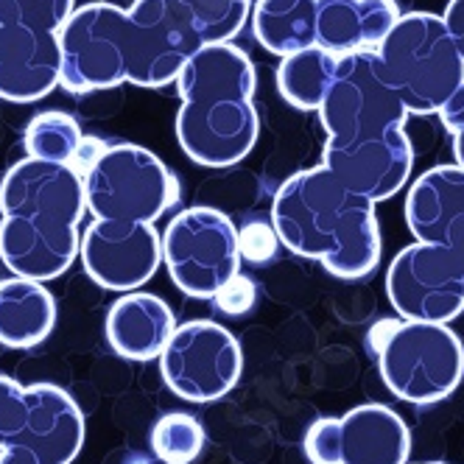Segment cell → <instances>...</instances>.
<instances>
[{"mask_svg": "<svg viewBox=\"0 0 464 464\" xmlns=\"http://www.w3.org/2000/svg\"><path fill=\"white\" fill-rule=\"evenodd\" d=\"M397 20V0H319L316 45L336 56L378 51Z\"/></svg>", "mask_w": 464, "mask_h": 464, "instance_id": "cell-18", "label": "cell"}, {"mask_svg": "<svg viewBox=\"0 0 464 464\" xmlns=\"http://www.w3.org/2000/svg\"><path fill=\"white\" fill-rule=\"evenodd\" d=\"M59 34L28 25H0V98L4 102H40L59 87Z\"/></svg>", "mask_w": 464, "mask_h": 464, "instance_id": "cell-15", "label": "cell"}, {"mask_svg": "<svg viewBox=\"0 0 464 464\" xmlns=\"http://www.w3.org/2000/svg\"><path fill=\"white\" fill-rule=\"evenodd\" d=\"M442 17H445V25L450 31V37H453L461 59H464V0H450Z\"/></svg>", "mask_w": 464, "mask_h": 464, "instance_id": "cell-29", "label": "cell"}, {"mask_svg": "<svg viewBox=\"0 0 464 464\" xmlns=\"http://www.w3.org/2000/svg\"><path fill=\"white\" fill-rule=\"evenodd\" d=\"M378 370L397 401L434 406L464 378V344L440 322H394L378 350Z\"/></svg>", "mask_w": 464, "mask_h": 464, "instance_id": "cell-7", "label": "cell"}, {"mask_svg": "<svg viewBox=\"0 0 464 464\" xmlns=\"http://www.w3.org/2000/svg\"><path fill=\"white\" fill-rule=\"evenodd\" d=\"M107 342L129 361H154L174 336L177 319L171 305L157 294L129 291L107 314Z\"/></svg>", "mask_w": 464, "mask_h": 464, "instance_id": "cell-17", "label": "cell"}, {"mask_svg": "<svg viewBox=\"0 0 464 464\" xmlns=\"http://www.w3.org/2000/svg\"><path fill=\"white\" fill-rule=\"evenodd\" d=\"M76 12V0H0V25H28L59 34Z\"/></svg>", "mask_w": 464, "mask_h": 464, "instance_id": "cell-25", "label": "cell"}, {"mask_svg": "<svg viewBox=\"0 0 464 464\" xmlns=\"http://www.w3.org/2000/svg\"><path fill=\"white\" fill-rule=\"evenodd\" d=\"M56 324L53 294L28 277L0 280V344L28 350L51 336Z\"/></svg>", "mask_w": 464, "mask_h": 464, "instance_id": "cell-19", "label": "cell"}, {"mask_svg": "<svg viewBox=\"0 0 464 464\" xmlns=\"http://www.w3.org/2000/svg\"><path fill=\"white\" fill-rule=\"evenodd\" d=\"M319 0H255V40L280 59L316 45Z\"/></svg>", "mask_w": 464, "mask_h": 464, "instance_id": "cell-20", "label": "cell"}, {"mask_svg": "<svg viewBox=\"0 0 464 464\" xmlns=\"http://www.w3.org/2000/svg\"><path fill=\"white\" fill-rule=\"evenodd\" d=\"M84 414L56 383L23 386L0 375V450L28 448L51 464H71L84 448Z\"/></svg>", "mask_w": 464, "mask_h": 464, "instance_id": "cell-10", "label": "cell"}, {"mask_svg": "<svg viewBox=\"0 0 464 464\" xmlns=\"http://www.w3.org/2000/svg\"><path fill=\"white\" fill-rule=\"evenodd\" d=\"M82 143H84V135H82L79 121L59 110L34 115L23 131L25 154L37 160H48V162L73 165Z\"/></svg>", "mask_w": 464, "mask_h": 464, "instance_id": "cell-22", "label": "cell"}, {"mask_svg": "<svg viewBox=\"0 0 464 464\" xmlns=\"http://www.w3.org/2000/svg\"><path fill=\"white\" fill-rule=\"evenodd\" d=\"M213 303L227 316H246L257 303V288L246 275H236L213 296Z\"/></svg>", "mask_w": 464, "mask_h": 464, "instance_id": "cell-27", "label": "cell"}, {"mask_svg": "<svg viewBox=\"0 0 464 464\" xmlns=\"http://www.w3.org/2000/svg\"><path fill=\"white\" fill-rule=\"evenodd\" d=\"M406 224L422 244H437L464 263V169L437 165L406 196Z\"/></svg>", "mask_w": 464, "mask_h": 464, "instance_id": "cell-16", "label": "cell"}, {"mask_svg": "<svg viewBox=\"0 0 464 464\" xmlns=\"http://www.w3.org/2000/svg\"><path fill=\"white\" fill-rule=\"evenodd\" d=\"M339 59L342 56L330 53L322 45H311L283 56L277 68V90L283 102L294 110L319 112L330 84L336 79Z\"/></svg>", "mask_w": 464, "mask_h": 464, "instance_id": "cell-21", "label": "cell"}, {"mask_svg": "<svg viewBox=\"0 0 464 464\" xmlns=\"http://www.w3.org/2000/svg\"><path fill=\"white\" fill-rule=\"evenodd\" d=\"M272 224L288 252L319 260L339 280H361L381 263L375 202L353 193L327 165L296 171L280 185Z\"/></svg>", "mask_w": 464, "mask_h": 464, "instance_id": "cell-4", "label": "cell"}, {"mask_svg": "<svg viewBox=\"0 0 464 464\" xmlns=\"http://www.w3.org/2000/svg\"><path fill=\"white\" fill-rule=\"evenodd\" d=\"M417 464H448V461H417Z\"/></svg>", "mask_w": 464, "mask_h": 464, "instance_id": "cell-31", "label": "cell"}, {"mask_svg": "<svg viewBox=\"0 0 464 464\" xmlns=\"http://www.w3.org/2000/svg\"><path fill=\"white\" fill-rule=\"evenodd\" d=\"M386 294L406 322L448 324L464 311V263L437 244H411L394 255Z\"/></svg>", "mask_w": 464, "mask_h": 464, "instance_id": "cell-13", "label": "cell"}, {"mask_svg": "<svg viewBox=\"0 0 464 464\" xmlns=\"http://www.w3.org/2000/svg\"><path fill=\"white\" fill-rule=\"evenodd\" d=\"M84 177L64 162L25 157L0 182V260L28 280H56L82 255Z\"/></svg>", "mask_w": 464, "mask_h": 464, "instance_id": "cell-3", "label": "cell"}, {"mask_svg": "<svg viewBox=\"0 0 464 464\" xmlns=\"http://www.w3.org/2000/svg\"><path fill=\"white\" fill-rule=\"evenodd\" d=\"M241 260L238 227L216 208H188L162 232V263L169 277L193 300H213L241 275Z\"/></svg>", "mask_w": 464, "mask_h": 464, "instance_id": "cell-9", "label": "cell"}, {"mask_svg": "<svg viewBox=\"0 0 464 464\" xmlns=\"http://www.w3.org/2000/svg\"><path fill=\"white\" fill-rule=\"evenodd\" d=\"M157 361L165 386L188 403L218 401L236 389L244 372L238 339L210 319L179 324Z\"/></svg>", "mask_w": 464, "mask_h": 464, "instance_id": "cell-11", "label": "cell"}, {"mask_svg": "<svg viewBox=\"0 0 464 464\" xmlns=\"http://www.w3.org/2000/svg\"><path fill=\"white\" fill-rule=\"evenodd\" d=\"M238 238H241V255L252 263L272 260L280 246V236H277L275 224H263V221H252V224L241 227Z\"/></svg>", "mask_w": 464, "mask_h": 464, "instance_id": "cell-26", "label": "cell"}, {"mask_svg": "<svg viewBox=\"0 0 464 464\" xmlns=\"http://www.w3.org/2000/svg\"><path fill=\"white\" fill-rule=\"evenodd\" d=\"M179 12L205 45L232 43L249 17V0H165Z\"/></svg>", "mask_w": 464, "mask_h": 464, "instance_id": "cell-23", "label": "cell"}, {"mask_svg": "<svg viewBox=\"0 0 464 464\" xmlns=\"http://www.w3.org/2000/svg\"><path fill=\"white\" fill-rule=\"evenodd\" d=\"M162 263V238L146 221L95 218L82 236V266L107 291H140Z\"/></svg>", "mask_w": 464, "mask_h": 464, "instance_id": "cell-14", "label": "cell"}, {"mask_svg": "<svg viewBox=\"0 0 464 464\" xmlns=\"http://www.w3.org/2000/svg\"><path fill=\"white\" fill-rule=\"evenodd\" d=\"M84 196L95 218L154 224L179 202V179L154 151L115 143L84 174Z\"/></svg>", "mask_w": 464, "mask_h": 464, "instance_id": "cell-8", "label": "cell"}, {"mask_svg": "<svg viewBox=\"0 0 464 464\" xmlns=\"http://www.w3.org/2000/svg\"><path fill=\"white\" fill-rule=\"evenodd\" d=\"M445 129L450 131V143H453V157L456 165L464 169V84L459 87V92L445 104V110L440 112Z\"/></svg>", "mask_w": 464, "mask_h": 464, "instance_id": "cell-28", "label": "cell"}, {"mask_svg": "<svg viewBox=\"0 0 464 464\" xmlns=\"http://www.w3.org/2000/svg\"><path fill=\"white\" fill-rule=\"evenodd\" d=\"M255 87L252 59L232 43L202 45L188 59L177 79V140L196 165L229 169L249 157L260 138Z\"/></svg>", "mask_w": 464, "mask_h": 464, "instance_id": "cell-5", "label": "cell"}, {"mask_svg": "<svg viewBox=\"0 0 464 464\" xmlns=\"http://www.w3.org/2000/svg\"><path fill=\"white\" fill-rule=\"evenodd\" d=\"M0 464H51V461L45 456H40L37 450L6 448V450H0Z\"/></svg>", "mask_w": 464, "mask_h": 464, "instance_id": "cell-30", "label": "cell"}, {"mask_svg": "<svg viewBox=\"0 0 464 464\" xmlns=\"http://www.w3.org/2000/svg\"><path fill=\"white\" fill-rule=\"evenodd\" d=\"M378 59L411 115H440L464 84V59L445 17L430 12L401 14L381 43Z\"/></svg>", "mask_w": 464, "mask_h": 464, "instance_id": "cell-6", "label": "cell"}, {"mask_svg": "<svg viewBox=\"0 0 464 464\" xmlns=\"http://www.w3.org/2000/svg\"><path fill=\"white\" fill-rule=\"evenodd\" d=\"M62 90L73 95L135 84H177L188 59L205 43L165 0H135L131 9L95 0L59 31Z\"/></svg>", "mask_w": 464, "mask_h": 464, "instance_id": "cell-1", "label": "cell"}, {"mask_svg": "<svg viewBox=\"0 0 464 464\" xmlns=\"http://www.w3.org/2000/svg\"><path fill=\"white\" fill-rule=\"evenodd\" d=\"M149 442L162 464H193L205 448V428L185 411H171L154 422Z\"/></svg>", "mask_w": 464, "mask_h": 464, "instance_id": "cell-24", "label": "cell"}, {"mask_svg": "<svg viewBox=\"0 0 464 464\" xmlns=\"http://www.w3.org/2000/svg\"><path fill=\"white\" fill-rule=\"evenodd\" d=\"M311 464H409L411 430L383 403H361L342 417H319L305 434Z\"/></svg>", "mask_w": 464, "mask_h": 464, "instance_id": "cell-12", "label": "cell"}, {"mask_svg": "<svg viewBox=\"0 0 464 464\" xmlns=\"http://www.w3.org/2000/svg\"><path fill=\"white\" fill-rule=\"evenodd\" d=\"M409 107L386 82L378 51L339 59L336 79L319 107L327 131L322 165L353 193L386 202L411 179L414 146L406 135Z\"/></svg>", "mask_w": 464, "mask_h": 464, "instance_id": "cell-2", "label": "cell"}]
</instances>
